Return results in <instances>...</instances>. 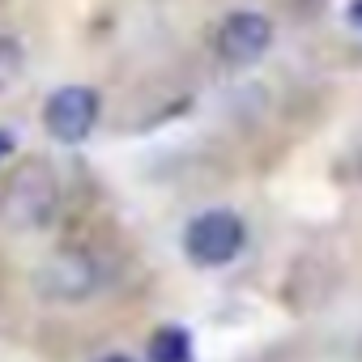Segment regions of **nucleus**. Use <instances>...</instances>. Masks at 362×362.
Returning <instances> with one entry per match:
<instances>
[{
    "mask_svg": "<svg viewBox=\"0 0 362 362\" xmlns=\"http://www.w3.org/2000/svg\"><path fill=\"white\" fill-rule=\"evenodd\" d=\"M60 209V179L47 162H22L0 184V222L9 230H43Z\"/></svg>",
    "mask_w": 362,
    "mask_h": 362,
    "instance_id": "1",
    "label": "nucleus"
},
{
    "mask_svg": "<svg viewBox=\"0 0 362 362\" xmlns=\"http://www.w3.org/2000/svg\"><path fill=\"white\" fill-rule=\"evenodd\" d=\"M247 243V226L230 209H205L184 226V256L201 269H222L230 264Z\"/></svg>",
    "mask_w": 362,
    "mask_h": 362,
    "instance_id": "2",
    "label": "nucleus"
},
{
    "mask_svg": "<svg viewBox=\"0 0 362 362\" xmlns=\"http://www.w3.org/2000/svg\"><path fill=\"white\" fill-rule=\"evenodd\" d=\"M98 286H103V269H98L94 252H86V247H60L35 273V290L47 303H86L98 294Z\"/></svg>",
    "mask_w": 362,
    "mask_h": 362,
    "instance_id": "3",
    "label": "nucleus"
},
{
    "mask_svg": "<svg viewBox=\"0 0 362 362\" xmlns=\"http://www.w3.org/2000/svg\"><path fill=\"white\" fill-rule=\"evenodd\" d=\"M273 43V22L260 9H235L222 18L218 35H214V52L230 64V69H247L256 64Z\"/></svg>",
    "mask_w": 362,
    "mask_h": 362,
    "instance_id": "4",
    "label": "nucleus"
},
{
    "mask_svg": "<svg viewBox=\"0 0 362 362\" xmlns=\"http://www.w3.org/2000/svg\"><path fill=\"white\" fill-rule=\"evenodd\" d=\"M98 124V94L90 86H64L43 107V128L60 145H81Z\"/></svg>",
    "mask_w": 362,
    "mask_h": 362,
    "instance_id": "5",
    "label": "nucleus"
},
{
    "mask_svg": "<svg viewBox=\"0 0 362 362\" xmlns=\"http://www.w3.org/2000/svg\"><path fill=\"white\" fill-rule=\"evenodd\" d=\"M145 358L149 362H192V337L188 328H179V324H166L149 337L145 345Z\"/></svg>",
    "mask_w": 362,
    "mask_h": 362,
    "instance_id": "6",
    "label": "nucleus"
},
{
    "mask_svg": "<svg viewBox=\"0 0 362 362\" xmlns=\"http://www.w3.org/2000/svg\"><path fill=\"white\" fill-rule=\"evenodd\" d=\"M22 69H26V52H22V43L9 39V35H0V90H9V86L22 77Z\"/></svg>",
    "mask_w": 362,
    "mask_h": 362,
    "instance_id": "7",
    "label": "nucleus"
},
{
    "mask_svg": "<svg viewBox=\"0 0 362 362\" xmlns=\"http://www.w3.org/2000/svg\"><path fill=\"white\" fill-rule=\"evenodd\" d=\"M9 149H13V136H9V132H0V153H9Z\"/></svg>",
    "mask_w": 362,
    "mask_h": 362,
    "instance_id": "8",
    "label": "nucleus"
},
{
    "mask_svg": "<svg viewBox=\"0 0 362 362\" xmlns=\"http://www.w3.org/2000/svg\"><path fill=\"white\" fill-rule=\"evenodd\" d=\"M103 362H132V358H124V354H115V358H103Z\"/></svg>",
    "mask_w": 362,
    "mask_h": 362,
    "instance_id": "9",
    "label": "nucleus"
}]
</instances>
